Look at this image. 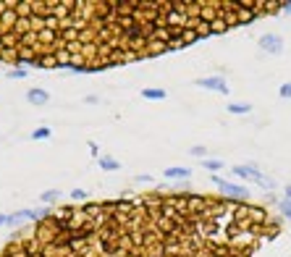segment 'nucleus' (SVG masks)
<instances>
[{
  "instance_id": "obj_1",
  "label": "nucleus",
  "mask_w": 291,
  "mask_h": 257,
  "mask_svg": "<svg viewBox=\"0 0 291 257\" xmlns=\"http://www.w3.org/2000/svg\"><path fill=\"white\" fill-rule=\"evenodd\" d=\"M234 176L241 179V181H254L257 186H262V189H267V192L275 189V181L267 179V176H262L257 166H234Z\"/></svg>"
},
{
  "instance_id": "obj_2",
  "label": "nucleus",
  "mask_w": 291,
  "mask_h": 257,
  "mask_svg": "<svg viewBox=\"0 0 291 257\" xmlns=\"http://www.w3.org/2000/svg\"><path fill=\"white\" fill-rule=\"evenodd\" d=\"M210 181L218 186L220 192H223V197H228V200H239V202L249 200V186H244V184H234V181H226V179H220L218 173H213Z\"/></svg>"
},
{
  "instance_id": "obj_3",
  "label": "nucleus",
  "mask_w": 291,
  "mask_h": 257,
  "mask_svg": "<svg viewBox=\"0 0 291 257\" xmlns=\"http://www.w3.org/2000/svg\"><path fill=\"white\" fill-rule=\"evenodd\" d=\"M257 45H260V50L267 53V55H281L283 53V37H281V34H270V32L260 34Z\"/></svg>"
},
{
  "instance_id": "obj_4",
  "label": "nucleus",
  "mask_w": 291,
  "mask_h": 257,
  "mask_svg": "<svg viewBox=\"0 0 291 257\" xmlns=\"http://www.w3.org/2000/svg\"><path fill=\"white\" fill-rule=\"evenodd\" d=\"M194 84L197 87H202V89H213V92H218V95H226L228 97V81H226V76H205V79H194Z\"/></svg>"
},
{
  "instance_id": "obj_5",
  "label": "nucleus",
  "mask_w": 291,
  "mask_h": 257,
  "mask_svg": "<svg viewBox=\"0 0 291 257\" xmlns=\"http://www.w3.org/2000/svg\"><path fill=\"white\" fill-rule=\"evenodd\" d=\"M27 102H29V105H40V108H42V105L50 102V95H48L45 89H40V87H32V89L27 92Z\"/></svg>"
},
{
  "instance_id": "obj_6",
  "label": "nucleus",
  "mask_w": 291,
  "mask_h": 257,
  "mask_svg": "<svg viewBox=\"0 0 291 257\" xmlns=\"http://www.w3.org/2000/svg\"><path fill=\"white\" fill-rule=\"evenodd\" d=\"M163 176H166V179H192V168H186V166H173V168H166V171H163Z\"/></svg>"
},
{
  "instance_id": "obj_7",
  "label": "nucleus",
  "mask_w": 291,
  "mask_h": 257,
  "mask_svg": "<svg viewBox=\"0 0 291 257\" xmlns=\"http://www.w3.org/2000/svg\"><path fill=\"white\" fill-rule=\"evenodd\" d=\"M97 166H100V171L113 173V171H121V160H115V158H110V155H100V158H97Z\"/></svg>"
},
{
  "instance_id": "obj_8",
  "label": "nucleus",
  "mask_w": 291,
  "mask_h": 257,
  "mask_svg": "<svg viewBox=\"0 0 291 257\" xmlns=\"http://www.w3.org/2000/svg\"><path fill=\"white\" fill-rule=\"evenodd\" d=\"M142 97H144V100H166L168 92L160 89V87H144V89H142Z\"/></svg>"
},
{
  "instance_id": "obj_9",
  "label": "nucleus",
  "mask_w": 291,
  "mask_h": 257,
  "mask_svg": "<svg viewBox=\"0 0 291 257\" xmlns=\"http://www.w3.org/2000/svg\"><path fill=\"white\" fill-rule=\"evenodd\" d=\"M226 110L234 113V115H247V113H252V105L249 102H228Z\"/></svg>"
},
{
  "instance_id": "obj_10",
  "label": "nucleus",
  "mask_w": 291,
  "mask_h": 257,
  "mask_svg": "<svg viewBox=\"0 0 291 257\" xmlns=\"http://www.w3.org/2000/svg\"><path fill=\"white\" fill-rule=\"evenodd\" d=\"M202 168L210 171V173H218L226 168V160H202Z\"/></svg>"
},
{
  "instance_id": "obj_11",
  "label": "nucleus",
  "mask_w": 291,
  "mask_h": 257,
  "mask_svg": "<svg viewBox=\"0 0 291 257\" xmlns=\"http://www.w3.org/2000/svg\"><path fill=\"white\" fill-rule=\"evenodd\" d=\"M55 200H61V189H48L40 194V202H45V205H53Z\"/></svg>"
},
{
  "instance_id": "obj_12",
  "label": "nucleus",
  "mask_w": 291,
  "mask_h": 257,
  "mask_svg": "<svg viewBox=\"0 0 291 257\" xmlns=\"http://www.w3.org/2000/svg\"><path fill=\"white\" fill-rule=\"evenodd\" d=\"M48 137H53L50 126H40V128H34V132H32V139H48Z\"/></svg>"
},
{
  "instance_id": "obj_13",
  "label": "nucleus",
  "mask_w": 291,
  "mask_h": 257,
  "mask_svg": "<svg viewBox=\"0 0 291 257\" xmlns=\"http://www.w3.org/2000/svg\"><path fill=\"white\" fill-rule=\"evenodd\" d=\"M8 79H24L27 76V68H21V66H14V68H11V71L6 74Z\"/></svg>"
},
{
  "instance_id": "obj_14",
  "label": "nucleus",
  "mask_w": 291,
  "mask_h": 257,
  "mask_svg": "<svg viewBox=\"0 0 291 257\" xmlns=\"http://www.w3.org/2000/svg\"><path fill=\"white\" fill-rule=\"evenodd\" d=\"M278 97H283V100H291V81H283V84L278 87Z\"/></svg>"
},
{
  "instance_id": "obj_15",
  "label": "nucleus",
  "mask_w": 291,
  "mask_h": 257,
  "mask_svg": "<svg viewBox=\"0 0 291 257\" xmlns=\"http://www.w3.org/2000/svg\"><path fill=\"white\" fill-rule=\"evenodd\" d=\"M68 197H71L74 202H79V200H87V192L84 189H71V192H68Z\"/></svg>"
},
{
  "instance_id": "obj_16",
  "label": "nucleus",
  "mask_w": 291,
  "mask_h": 257,
  "mask_svg": "<svg viewBox=\"0 0 291 257\" xmlns=\"http://www.w3.org/2000/svg\"><path fill=\"white\" fill-rule=\"evenodd\" d=\"M281 213H283V218L291 220V200H283V202H281Z\"/></svg>"
},
{
  "instance_id": "obj_17",
  "label": "nucleus",
  "mask_w": 291,
  "mask_h": 257,
  "mask_svg": "<svg viewBox=\"0 0 291 257\" xmlns=\"http://www.w3.org/2000/svg\"><path fill=\"white\" fill-rule=\"evenodd\" d=\"M189 153H192L194 158H205V147H202V145H194V147L189 150Z\"/></svg>"
},
{
  "instance_id": "obj_18",
  "label": "nucleus",
  "mask_w": 291,
  "mask_h": 257,
  "mask_svg": "<svg viewBox=\"0 0 291 257\" xmlns=\"http://www.w3.org/2000/svg\"><path fill=\"white\" fill-rule=\"evenodd\" d=\"M89 153H92V158H100V153H97V145H95V142H89Z\"/></svg>"
},
{
  "instance_id": "obj_19",
  "label": "nucleus",
  "mask_w": 291,
  "mask_h": 257,
  "mask_svg": "<svg viewBox=\"0 0 291 257\" xmlns=\"http://www.w3.org/2000/svg\"><path fill=\"white\" fill-rule=\"evenodd\" d=\"M134 181H139V184H144V181H153V176H147V173H144V176H134Z\"/></svg>"
},
{
  "instance_id": "obj_20",
  "label": "nucleus",
  "mask_w": 291,
  "mask_h": 257,
  "mask_svg": "<svg viewBox=\"0 0 291 257\" xmlns=\"http://www.w3.org/2000/svg\"><path fill=\"white\" fill-rule=\"evenodd\" d=\"M0 226H8V213H0Z\"/></svg>"
},
{
  "instance_id": "obj_21",
  "label": "nucleus",
  "mask_w": 291,
  "mask_h": 257,
  "mask_svg": "<svg viewBox=\"0 0 291 257\" xmlns=\"http://www.w3.org/2000/svg\"><path fill=\"white\" fill-rule=\"evenodd\" d=\"M283 194H286V200H291V184L283 186Z\"/></svg>"
},
{
  "instance_id": "obj_22",
  "label": "nucleus",
  "mask_w": 291,
  "mask_h": 257,
  "mask_svg": "<svg viewBox=\"0 0 291 257\" xmlns=\"http://www.w3.org/2000/svg\"><path fill=\"white\" fill-rule=\"evenodd\" d=\"M281 11H286V14H291V0H288V3H281Z\"/></svg>"
}]
</instances>
